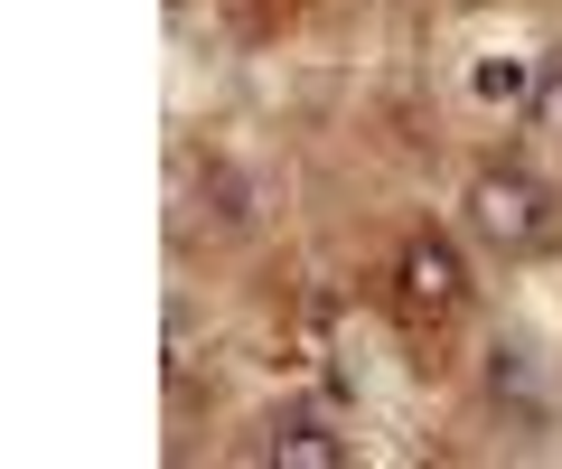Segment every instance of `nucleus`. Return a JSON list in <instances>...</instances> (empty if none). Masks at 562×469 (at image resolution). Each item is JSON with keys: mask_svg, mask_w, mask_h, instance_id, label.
<instances>
[{"mask_svg": "<svg viewBox=\"0 0 562 469\" xmlns=\"http://www.w3.org/2000/svg\"><path fill=\"white\" fill-rule=\"evenodd\" d=\"M469 235H479L487 254H543L562 235V198L553 188L535 179V169H479V179H469Z\"/></svg>", "mask_w": 562, "mask_h": 469, "instance_id": "obj_1", "label": "nucleus"}, {"mask_svg": "<svg viewBox=\"0 0 562 469\" xmlns=\"http://www.w3.org/2000/svg\"><path fill=\"white\" fill-rule=\"evenodd\" d=\"M460 301H469L460 245H450V235H403V254H394V310L413 328H441V320H460Z\"/></svg>", "mask_w": 562, "mask_h": 469, "instance_id": "obj_2", "label": "nucleus"}, {"mask_svg": "<svg viewBox=\"0 0 562 469\" xmlns=\"http://www.w3.org/2000/svg\"><path fill=\"white\" fill-rule=\"evenodd\" d=\"M262 460L281 469H347V432L328 413H272L262 423Z\"/></svg>", "mask_w": 562, "mask_h": 469, "instance_id": "obj_3", "label": "nucleus"}, {"mask_svg": "<svg viewBox=\"0 0 562 469\" xmlns=\"http://www.w3.org/2000/svg\"><path fill=\"white\" fill-rule=\"evenodd\" d=\"M525 123L543 132V142H562V57L535 66V94H525Z\"/></svg>", "mask_w": 562, "mask_h": 469, "instance_id": "obj_4", "label": "nucleus"}]
</instances>
